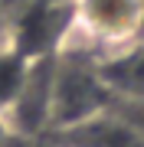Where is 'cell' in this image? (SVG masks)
Masks as SVG:
<instances>
[{
	"label": "cell",
	"instance_id": "cell-1",
	"mask_svg": "<svg viewBox=\"0 0 144 147\" xmlns=\"http://www.w3.org/2000/svg\"><path fill=\"white\" fill-rule=\"evenodd\" d=\"M115 105L98 72V56L82 49H59L53 59V88H49V134L72 127L98 111Z\"/></svg>",
	"mask_w": 144,
	"mask_h": 147
},
{
	"label": "cell",
	"instance_id": "cell-2",
	"mask_svg": "<svg viewBox=\"0 0 144 147\" xmlns=\"http://www.w3.org/2000/svg\"><path fill=\"white\" fill-rule=\"evenodd\" d=\"M144 33V0H69V39L62 49L105 56Z\"/></svg>",
	"mask_w": 144,
	"mask_h": 147
},
{
	"label": "cell",
	"instance_id": "cell-3",
	"mask_svg": "<svg viewBox=\"0 0 144 147\" xmlns=\"http://www.w3.org/2000/svg\"><path fill=\"white\" fill-rule=\"evenodd\" d=\"M53 141L62 147H144V134L115 105L62 131H53Z\"/></svg>",
	"mask_w": 144,
	"mask_h": 147
},
{
	"label": "cell",
	"instance_id": "cell-4",
	"mask_svg": "<svg viewBox=\"0 0 144 147\" xmlns=\"http://www.w3.org/2000/svg\"><path fill=\"white\" fill-rule=\"evenodd\" d=\"M98 72L115 105H144V36L98 56Z\"/></svg>",
	"mask_w": 144,
	"mask_h": 147
},
{
	"label": "cell",
	"instance_id": "cell-5",
	"mask_svg": "<svg viewBox=\"0 0 144 147\" xmlns=\"http://www.w3.org/2000/svg\"><path fill=\"white\" fill-rule=\"evenodd\" d=\"M30 62H33V59H26L13 42L0 46V118H3L7 111H10V105L16 101L23 82H26Z\"/></svg>",
	"mask_w": 144,
	"mask_h": 147
},
{
	"label": "cell",
	"instance_id": "cell-6",
	"mask_svg": "<svg viewBox=\"0 0 144 147\" xmlns=\"http://www.w3.org/2000/svg\"><path fill=\"white\" fill-rule=\"evenodd\" d=\"M115 108H118V111H121V115L144 134V105H115Z\"/></svg>",
	"mask_w": 144,
	"mask_h": 147
},
{
	"label": "cell",
	"instance_id": "cell-7",
	"mask_svg": "<svg viewBox=\"0 0 144 147\" xmlns=\"http://www.w3.org/2000/svg\"><path fill=\"white\" fill-rule=\"evenodd\" d=\"M10 42V13L0 7V46H7Z\"/></svg>",
	"mask_w": 144,
	"mask_h": 147
},
{
	"label": "cell",
	"instance_id": "cell-8",
	"mask_svg": "<svg viewBox=\"0 0 144 147\" xmlns=\"http://www.w3.org/2000/svg\"><path fill=\"white\" fill-rule=\"evenodd\" d=\"M49 147H62V144H56V141H53V144H49Z\"/></svg>",
	"mask_w": 144,
	"mask_h": 147
}]
</instances>
